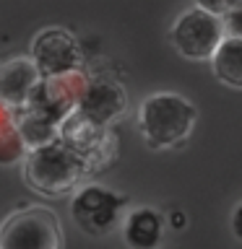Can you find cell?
<instances>
[{
    "label": "cell",
    "mask_w": 242,
    "mask_h": 249,
    "mask_svg": "<svg viewBox=\"0 0 242 249\" xmlns=\"http://www.w3.org/2000/svg\"><path fill=\"white\" fill-rule=\"evenodd\" d=\"M89 174V163L60 138L29 151L21 163V177L26 187L50 200L73 195Z\"/></svg>",
    "instance_id": "obj_1"
},
{
    "label": "cell",
    "mask_w": 242,
    "mask_h": 249,
    "mask_svg": "<svg viewBox=\"0 0 242 249\" xmlns=\"http://www.w3.org/2000/svg\"><path fill=\"white\" fill-rule=\"evenodd\" d=\"M138 132L154 151H169L182 145L198 124V107L175 91H156L146 96L136 114Z\"/></svg>",
    "instance_id": "obj_2"
},
{
    "label": "cell",
    "mask_w": 242,
    "mask_h": 249,
    "mask_svg": "<svg viewBox=\"0 0 242 249\" xmlns=\"http://www.w3.org/2000/svg\"><path fill=\"white\" fill-rule=\"evenodd\" d=\"M0 249H62L58 215L44 205L13 210L0 223Z\"/></svg>",
    "instance_id": "obj_3"
},
{
    "label": "cell",
    "mask_w": 242,
    "mask_h": 249,
    "mask_svg": "<svg viewBox=\"0 0 242 249\" xmlns=\"http://www.w3.org/2000/svg\"><path fill=\"white\" fill-rule=\"evenodd\" d=\"M128 197L104 184H81L70 197V218L89 236H107L125 218Z\"/></svg>",
    "instance_id": "obj_4"
},
{
    "label": "cell",
    "mask_w": 242,
    "mask_h": 249,
    "mask_svg": "<svg viewBox=\"0 0 242 249\" xmlns=\"http://www.w3.org/2000/svg\"><path fill=\"white\" fill-rule=\"evenodd\" d=\"M224 36L226 31L222 16L208 13L198 5L182 11L169 29V44L177 50V54L193 62H208Z\"/></svg>",
    "instance_id": "obj_5"
},
{
    "label": "cell",
    "mask_w": 242,
    "mask_h": 249,
    "mask_svg": "<svg viewBox=\"0 0 242 249\" xmlns=\"http://www.w3.org/2000/svg\"><path fill=\"white\" fill-rule=\"evenodd\" d=\"M60 140H65L89 163L91 174L101 171L117 156V135L112 132V127H104V124L86 120L78 112H73L60 122Z\"/></svg>",
    "instance_id": "obj_6"
},
{
    "label": "cell",
    "mask_w": 242,
    "mask_h": 249,
    "mask_svg": "<svg viewBox=\"0 0 242 249\" xmlns=\"http://www.w3.org/2000/svg\"><path fill=\"white\" fill-rule=\"evenodd\" d=\"M86 86H89V75L83 73V68L70 70V73H62V75L42 78L37 86V91H34V99H31L29 109L47 117L50 122H55L60 127V122L76 112Z\"/></svg>",
    "instance_id": "obj_7"
},
{
    "label": "cell",
    "mask_w": 242,
    "mask_h": 249,
    "mask_svg": "<svg viewBox=\"0 0 242 249\" xmlns=\"http://www.w3.org/2000/svg\"><path fill=\"white\" fill-rule=\"evenodd\" d=\"M31 60L39 68L42 78L50 75H62L70 70L83 68V50L78 44V39L65 29L50 26L42 29L31 39Z\"/></svg>",
    "instance_id": "obj_8"
},
{
    "label": "cell",
    "mask_w": 242,
    "mask_h": 249,
    "mask_svg": "<svg viewBox=\"0 0 242 249\" xmlns=\"http://www.w3.org/2000/svg\"><path fill=\"white\" fill-rule=\"evenodd\" d=\"M78 114L86 120L112 127L117 120H122L128 112V93L115 78L109 75H89V86H86L81 101L76 107Z\"/></svg>",
    "instance_id": "obj_9"
},
{
    "label": "cell",
    "mask_w": 242,
    "mask_h": 249,
    "mask_svg": "<svg viewBox=\"0 0 242 249\" xmlns=\"http://www.w3.org/2000/svg\"><path fill=\"white\" fill-rule=\"evenodd\" d=\"M42 73L31 57H11L0 62V101L16 114L29 109Z\"/></svg>",
    "instance_id": "obj_10"
},
{
    "label": "cell",
    "mask_w": 242,
    "mask_h": 249,
    "mask_svg": "<svg viewBox=\"0 0 242 249\" xmlns=\"http://www.w3.org/2000/svg\"><path fill=\"white\" fill-rule=\"evenodd\" d=\"M164 229H167L164 215L148 205L133 208L122 218V239L128 249H159Z\"/></svg>",
    "instance_id": "obj_11"
},
{
    "label": "cell",
    "mask_w": 242,
    "mask_h": 249,
    "mask_svg": "<svg viewBox=\"0 0 242 249\" xmlns=\"http://www.w3.org/2000/svg\"><path fill=\"white\" fill-rule=\"evenodd\" d=\"M208 62L219 83L242 91V36H224Z\"/></svg>",
    "instance_id": "obj_12"
},
{
    "label": "cell",
    "mask_w": 242,
    "mask_h": 249,
    "mask_svg": "<svg viewBox=\"0 0 242 249\" xmlns=\"http://www.w3.org/2000/svg\"><path fill=\"white\" fill-rule=\"evenodd\" d=\"M16 130L21 132L23 143H26L29 151H34L39 145H47L52 140L60 138V127L55 122H50L47 117L31 112V109H23V112L16 114Z\"/></svg>",
    "instance_id": "obj_13"
},
{
    "label": "cell",
    "mask_w": 242,
    "mask_h": 249,
    "mask_svg": "<svg viewBox=\"0 0 242 249\" xmlns=\"http://www.w3.org/2000/svg\"><path fill=\"white\" fill-rule=\"evenodd\" d=\"M26 153H29V148H26V143H23L19 130H11L8 135L0 138V166H16V163H23Z\"/></svg>",
    "instance_id": "obj_14"
},
{
    "label": "cell",
    "mask_w": 242,
    "mask_h": 249,
    "mask_svg": "<svg viewBox=\"0 0 242 249\" xmlns=\"http://www.w3.org/2000/svg\"><path fill=\"white\" fill-rule=\"evenodd\" d=\"M222 21H224L226 36H242V3L234 5L232 11H226L222 16Z\"/></svg>",
    "instance_id": "obj_15"
},
{
    "label": "cell",
    "mask_w": 242,
    "mask_h": 249,
    "mask_svg": "<svg viewBox=\"0 0 242 249\" xmlns=\"http://www.w3.org/2000/svg\"><path fill=\"white\" fill-rule=\"evenodd\" d=\"M198 8H203V11L208 13H216V16H224L226 11H232L234 5H240L242 0H193Z\"/></svg>",
    "instance_id": "obj_16"
},
{
    "label": "cell",
    "mask_w": 242,
    "mask_h": 249,
    "mask_svg": "<svg viewBox=\"0 0 242 249\" xmlns=\"http://www.w3.org/2000/svg\"><path fill=\"white\" fill-rule=\"evenodd\" d=\"M11 130H16V112L0 101V138L8 135Z\"/></svg>",
    "instance_id": "obj_17"
},
{
    "label": "cell",
    "mask_w": 242,
    "mask_h": 249,
    "mask_svg": "<svg viewBox=\"0 0 242 249\" xmlns=\"http://www.w3.org/2000/svg\"><path fill=\"white\" fill-rule=\"evenodd\" d=\"M232 233H234V239H240L242 241V202H237L232 210Z\"/></svg>",
    "instance_id": "obj_18"
},
{
    "label": "cell",
    "mask_w": 242,
    "mask_h": 249,
    "mask_svg": "<svg viewBox=\"0 0 242 249\" xmlns=\"http://www.w3.org/2000/svg\"><path fill=\"white\" fill-rule=\"evenodd\" d=\"M169 223L175 226V229H182V226L187 223V218H185L182 210H172V213H169Z\"/></svg>",
    "instance_id": "obj_19"
}]
</instances>
